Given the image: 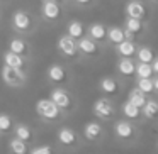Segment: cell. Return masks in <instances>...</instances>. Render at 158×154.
Here are the masks:
<instances>
[{"mask_svg": "<svg viewBox=\"0 0 158 154\" xmlns=\"http://www.w3.org/2000/svg\"><path fill=\"white\" fill-rule=\"evenodd\" d=\"M10 26L17 34L27 36L36 29V21L27 10H15L10 17Z\"/></svg>", "mask_w": 158, "mask_h": 154, "instance_id": "cell-1", "label": "cell"}, {"mask_svg": "<svg viewBox=\"0 0 158 154\" xmlns=\"http://www.w3.org/2000/svg\"><path fill=\"white\" fill-rule=\"evenodd\" d=\"M0 76H2V81L9 88H21L27 81V73H26V69L10 68V66H5V65L0 69Z\"/></svg>", "mask_w": 158, "mask_h": 154, "instance_id": "cell-2", "label": "cell"}, {"mask_svg": "<svg viewBox=\"0 0 158 154\" xmlns=\"http://www.w3.org/2000/svg\"><path fill=\"white\" fill-rule=\"evenodd\" d=\"M36 113L46 122H56L63 115V112L49 98H39L36 102Z\"/></svg>", "mask_w": 158, "mask_h": 154, "instance_id": "cell-3", "label": "cell"}, {"mask_svg": "<svg viewBox=\"0 0 158 154\" xmlns=\"http://www.w3.org/2000/svg\"><path fill=\"white\" fill-rule=\"evenodd\" d=\"M56 49H58L60 56H61L63 59H66V61H75V59L80 58V53H78V49H77V41L72 39L70 36H66V34H63L58 38V41H56Z\"/></svg>", "mask_w": 158, "mask_h": 154, "instance_id": "cell-4", "label": "cell"}, {"mask_svg": "<svg viewBox=\"0 0 158 154\" xmlns=\"http://www.w3.org/2000/svg\"><path fill=\"white\" fill-rule=\"evenodd\" d=\"M92 112L97 119L100 120H112L114 115H116V105L110 98H106V97H100L94 102V107H92Z\"/></svg>", "mask_w": 158, "mask_h": 154, "instance_id": "cell-5", "label": "cell"}, {"mask_svg": "<svg viewBox=\"0 0 158 154\" xmlns=\"http://www.w3.org/2000/svg\"><path fill=\"white\" fill-rule=\"evenodd\" d=\"M49 100H51V102L55 103L63 113L70 112V110L73 109V105H75L72 95H70V92L65 90L63 86H55V88L51 90V93H49Z\"/></svg>", "mask_w": 158, "mask_h": 154, "instance_id": "cell-6", "label": "cell"}, {"mask_svg": "<svg viewBox=\"0 0 158 154\" xmlns=\"http://www.w3.org/2000/svg\"><path fill=\"white\" fill-rule=\"evenodd\" d=\"M136 134H138V129L131 120L123 119L114 124V136L121 142H131V140H134L136 139Z\"/></svg>", "mask_w": 158, "mask_h": 154, "instance_id": "cell-7", "label": "cell"}, {"mask_svg": "<svg viewBox=\"0 0 158 154\" xmlns=\"http://www.w3.org/2000/svg\"><path fill=\"white\" fill-rule=\"evenodd\" d=\"M77 49H78L80 56H85V58H97V56L102 54L100 44L95 42L94 39H90L89 36H83V38L77 39Z\"/></svg>", "mask_w": 158, "mask_h": 154, "instance_id": "cell-8", "label": "cell"}, {"mask_svg": "<svg viewBox=\"0 0 158 154\" xmlns=\"http://www.w3.org/2000/svg\"><path fill=\"white\" fill-rule=\"evenodd\" d=\"M63 15V7L56 0H43L41 4V17L48 22H56Z\"/></svg>", "mask_w": 158, "mask_h": 154, "instance_id": "cell-9", "label": "cell"}, {"mask_svg": "<svg viewBox=\"0 0 158 154\" xmlns=\"http://www.w3.org/2000/svg\"><path fill=\"white\" fill-rule=\"evenodd\" d=\"M46 76L53 86H65L68 83V69L60 63H55V65L49 66L48 71H46Z\"/></svg>", "mask_w": 158, "mask_h": 154, "instance_id": "cell-10", "label": "cell"}, {"mask_svg": "<svg viewBox=\"0 0 158 154\" xmlns=\"http://www.w3.org/2000/svg\"><path fill=\"white\" fill-rule=\"evenodd\" d=\"M104 136H106V129L97 120H90L83 125V137L90 142H99L104 139Z\"/></svg>", "mask_w": 158, "mask_h": 154, "instance_id": "cell-11", "label": "cell"}, {"mask_svg": "<svg viewBox=\"0 0 158 154\" xmlns=\"http://www.w3.org/2000/svg\"><path fill=\"white\" fill-rule=\"evenodd\" d=\"M56 139H58V142L65 147H75V146H78V142H80L78 134H77L72 127H61V129L58 130V134H56Z\"/></svg>", "mask_w": 158, "mask_h": 154, "instance_id": "cell-12", "label": "cell"}, {"mask_svg": "<svg viewBox=\"0 0 158 154\" xmlns=\"http://www.w3.org/2000/svg\"><path fill=\"white\" fill-rule=\"evenodd\" d=\"M7 51H10V53H14V54H19V56H22V58H26L27 59L29 58V54H31V46H29V42L26 41L24 38H12L10 41H9V44H7Z\"/></svg>", "mask_w": 158, "mask_h": 154, "instance_id": "cell-13", "label": "cell"}, {"mask_svg": "<svg viewBox=\"0 0 158 154\" xmlns=\"http://www.w3.org/2000/svg\"><path fill=\"white\" fill-rule=\"evenodd\" d=\"M136 88L146 97H151L158 92V78L151 76V78H136Z\"/></svg>", "mask_w": 158, "mask_h": 154, "instance_id": "cell-14", "label": "cell"}, {"mask_svg": "<svg viewBox=\"0 0 158 154\" xmlns=\"http://www.w3.org/2000/svg\"><path fill=\"white\" fill-rule=\"evenodd\" d=\"M99 90L104 95H117L121 90V83L114 76H104L99 80Z\"/></svg>", "mask_w": 158, "mask_h": 154, "instance_id": "cell-15", "label": "cell"}, {"mask_svg": "<svg viewBox=\"0 0 158 154\" xmlns=\"http://www.w3.org/2000/svg\"><path fill=\"white\" fill-rule=\"evenodd\" d=\"M124 10H126V17L131 19H144L146 15V7L141 0H129Z\"/></svg>", "mask_w": 158, "mask_h": 154, "instance_id": "cell-16", "label": "cell"}, {"mask_svg": "<svg viewBox=\"0 0 158 154\" xmlns=\"http://www.w3.org/2000/svg\"><path fill=\"white\" fill-rule=\"evenodd\" d=\"M12 132H14V137H17L19 140H22V142H26V144H31L36 137L34 130H32L27 124H14Z\"/></svg>", "mask_w": 158, "mask_h": 154, "instance_id": "cell-17", "label": "cell"}, {"mask_svg": "<svg viewBox=\"0 0 158 154\" xmlns=\"http://www.w3.org/2000/svg\"><path fill=\"white\" fill-rule=\"evenodd\" d=\"M106 26L100 22H94L87 27L85 36H89L90 39H94L95 42H106Z\"/></svg>", "mask_w": 158, "mask_h": 154, "instance_id": "cell-18", "label": "cell"}, {"mask_svg": "<svg viewBox=\"0 0 158 154\" xmlns=\"http://www.w3.org/2000/svg\"><path fill=\"white\" fill-rule=\"evenodd\" d=\"M114 48H116V54L119 56V58H134V53H136V49H138V44L134 41L124 39L123 42L116 44Z\"/></svg>", "mask_w": 158, "mask_h": 154, "instance_id": "cell-19", "label": "cell"}, {"mask_svg": "<svg viewBox=\"0 0 158 154\" xmlns=\"http://www.w3.org/2000/svg\"><path fill=\"white\" fill-rule=\"evenodd\" d=\"M85 26H83V22L82 21H77V19H72V21L66 24V31H65V34L66 36H70L72 39H80V38H83L85 36Z\"/></svg>", "mask_w": 158, "mask_h": 154, "instance_id": "cell-20", "label": "cell"}, {"mask_svg": "<svg viewBox=\"0 0 158 154\" xmlns=\"http://www.w3.org/2000/svg\"><path fill=\"white\" fill-rule=\"evenodd\" d=\"M134 66H136L134 58H119L116 63L117 73L123 75V76H133L134 75Z\"/></svg>", "mask_w": 158, "mask_h": 154, "instance_id": "cell-21", "label": "cell"}, {"mask_svg": "<svg viewBox=\"0 0 158 154\" xmlns=\"http://www.w3.org/2000/svg\"><path fill=\"white\" fill-rule=\"evenodd\" d=\"M124 41V32H123V27L119 26H110V27L106 29V42L110 46H116L119 42Z\"/></svg>", "mask_w": 158, "mask_h": 154, "instance_id": "cell-22", "label": "cell"}, {"mask_svg": "<svg viewBox=\"0 0 158 154\" xmlns=\"http://www.w3.org/2000/svg\"><path fill=\"white\" fill-rule=\"evenodd\" d=\"M4 65L10 66V68L26 69V66H27V59L22 58V56H19V54H14V53H10V51H5L4 53Z\"/></svg>", "mask_w": 158, "mask_h": 154, "instance_id": "cell-23", "label": "cell"}, {"mask_svg": "<svg viewBox=\"0 0 158 154\" xmlns=\"http://www.w3.org/2000/svg\"><path fill=\"white\" fill-rule=\"evenodd\" d=\"M155 58L156 56H155L153 49L150 46H138L136 53H134V61L138 63H151Z\"/></svg>", "mask_w": 158, "mask_h": 154, "instance_id": "cell-24", "label": "cell"}, {"mask_svg": "<svg viewBox=\"0 0 158 154\" xmlns=\"http://www.w3.org/2000/svg\"><path fill=\"white\" fill-rule=\"evenodd\" d=\"M124 29H127V31H129L133 36H138V34H141V32L146 29V24H144L143 19L126 17V21H124Z\"/></svg>", "mask_w": 158, "mask_h": 154, "instance_id": "cell-25", "label": "cell"}, {"mask_svg": "<svg viewBox=\"0 0 158 154\" xmlns=\"http://www.w3.org/2000/svg\"><path fill=\"white\" fill-rule=\"evenodd\" d=\"M121 112H123L124 117H126V120H131V122H136V120L141 119V109L134 107L133 103H129V102H124L123 103Z\"/></svg>", "mask_w": 158, "mask_h": 154, "instance_id": "cell-26", "label": "cell"}, {"mask_svg": "<svg viewBox=\"0 0 158 154\" xmlns=\"http://www.w3.org/2000/svg\"><path fill=\"white\" fill-rule=\"evenodd\" d=\"M158 113V102L155 98H150L148 97L146 102H144L143 109H141V115H144L146 120H153Z\"/></svg>", "mask_w": 158, "mask_h": 154, "instance_id": "cell-27", "label": "cell"}, {"mask_svg": "<svg viewBox=\"0 0 158 154\" xmlns=\"http://www.w3.org/2000/svg\"><path fill=\"white\" fill-rule=\"evenodd\" d=\"M9 152L10 154H29V144L19 140L17 137L9 139Z\"/></svg>", "mask_w": 158, "mask_h": 154, "instance_id": "cell-28", "label": "cell"}, {"mask_svg": "<svg viewBox=\"0 0 158 154\" xmlns=\"http://www.w3.org/2000/svg\"><path fill=\"white\" fill-rule=\"evenodd\" d=\"M146 98H148V97L144 95V93H141L139 90L136 88V86H134V88H131V92L127 93V102L133 103L134 107H138V109H143Z\"/></svg>", "mask_w": 158, "mask_h": 154, "instance_id": "cell-29", "label": "cell"}, {"mask_svg": "<svg viewBox=\"0 0 158 154\" xmlns=\"http://www.w3.org/2000/svg\"><path fill=\"white\" fill-rule=\"evenodd\" d=\"M134 76H136V78H151V76H156V75L153 73L150 63H138L136 61V66H134Z\"/></svg>", "mask_w": 158, "mask_h": 154, "instance_id": "cell-30", "label": "cell"}, {"mask_svg": "<svg viewBox=\"0 0 158 154\" xmlns=\"http://www.w3.org/2000/svg\"><path fill=\"white\" fill-rule=\"evenodd\" d=\"M14 129V120L9 113L0 112V134H9Z\"/></svg>", "mask_w": 158, "mask_h": 154, "instance_id": "cell-31", "label": "cell"}, {"mask_svg": "<svg viewBox=\"0 0 158 154\" xmlns=\"http://www.w3.org/2000/svg\"><path fill=\"white\" fill-rule=\"evenodd\" d=\"M29 154H53V146L49 144H41L32 149H29Z\"/></svg>", "mask_w": 158, "mask_h": 154, "instance_id": "cell-32", "label": "cell"}, {"mask_svg": "<svg viewBox=\"0 0 158 154\" xmlns=\"http://www.w3.org/2000/svg\"><path fill=\"white\" fill-rule=\"evenodd\" d=\"M73 4H75L77 7H80V9H89V7H92V5L95 4V0H73Z\"/></svg>", "mask_w": 158, "mask_h": 154, "instance_id": "cell-33", "label": "cell"}, {"mask_svg": "<svg viewBox=\"0 0 158 154\" xmlns=\"http://www.w3.org/2000/svg\"><path fill=\"white\" fill-rule=\"evenodd\" d=\"M4 2H9V0H0V4H4Z\"/></svg>", "mask_w": 158, "mask_h": 154, "instance_id": "cell-34", "label": "cell"}, {"mask_svg": "<svg viewBox=\"0 0 158 154\" xmlns=\"http://www.w3.org/2000/svg\"><path fill=\"white\" fill-rule=\"evenodd\" d=\"M56 2H60V0H56Z\"/></svg>", "mask_w": 158, "mask_h": 154, "instance_id": "cell-35", "label": "cell"}]
</instances>
